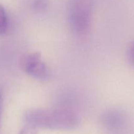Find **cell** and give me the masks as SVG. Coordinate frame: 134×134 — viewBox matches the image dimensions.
<instances>
[{
    "label": "cell",
    "mask_w": 134,
    "mask_h": 134,
    "mask_svg": "<svg viewBox=\"0 0 134 134\" xmlns=\"http://www.w3.org/2000/svg\"><path fill=\"white\" fill-rule=\"evenodd\" d=\"M19 134H37V128L30 124H26L21 130Z\"/></svg>",
    "instance_id": "obj_7"
},
{
    "label": "cell",
    "mask_w": 134,
    "mask_h": 134,
    "mask_svg": "<svg viewBox=\"0 0 134 134\" xmlns=\"http://www.w3.org/2000/svg\"><path fill=\"white\" fill-rule=\"evenodd\" d=\"M93 0H69L68 15L72 30L77 34L85 33L90 27Z\"/></svg>",
    "instance_id": "obj_2"
},
{
    "label": "cell",
    "mask_w": 134,
    "mask_h": 134,
    "mask_svg": "<svg viewBox=\"0 0 134 134\" xmlns=\"http://www.w3.org/2000/svg\"><path fill=\"white\" fill-rule=\"evenodd\" d=\"M8 28V20L6 11L2 5H0V35L5 34Z\"/></svg>",
    "instance_id": "obj_5"
},
{
    "label": "cell",
    "mask_w": 134,
    "mask_h": 134,
    "mask_svg": "<svg viewBox=\"0 0 134 134\" xmlns=\"http://www.w3.org/2000/svg\"><path fill=\"white\" fill-rule=\"evenodd\" d=\"M24 119L37 128L61 130L73 129L79 121L77 115L68 109H30L25 113Z\"/></svg>",
    "instance_id": "obj_1"
},
{
    "label": "cell",
    "mask_w": 134,
    "mask_h": 134,
    "mask_svg": "<svg viewBox=\"0 0 134 134\" xmlns=\"http://www.w3.org/2000/svg\"><path fill=\"white\" fill-rule=\"evenodd\" d=\"M48 0H34L33 2V8L34 10L41 11L47 7Z\"/></svg>",
    "instance_id": "obj_6"
},
{
    "label": "cell",
    "mask_w": 134,
    "mask_h": 134,
    "mask_svg": "<svg viewBox=\"0 0 134 134\" xmlns=\"http://www.w3.org/2000/svg\"><path fill=\"white\" fill-rule=\"evenodd\" d=\"M1 96L0 94V119H1Z\"/></svg>",
    "instance_id": "obj_9"
},
{
    "label": "cell",
    "mask_w": 134,
    "mask_h": 134,
    "mask_svg": "<svg viewBox=\"0 0 134 134\" xmlns=\"http://www.w3.org/2000/svg\"><path fill=\"white\" fill-rule=\"evenodd\" d=\"M105 124L113 129L120 128L124 124L126 116L122 112L118 110H112L107 111L103 116Z\"/></svg>",
    "instance_id": "obj_4"
},
{
    "label": "cell",
    "mask_w": 134,
    "mask_h": 134,
    "mask_svg": "<svg viewBox=\"0 0 134 134\" xmlns=\"http://www.w3.org/2000/svg\"><path fill=\"white\" fill-rule=\"evenodd\" d=\"M20 65L27 74L39 79H47L50 75V70L43 61L39 52L27 54L22 58Z\"/></svg>",
    "instance_id": "obj_3"
},
{
    "label": "cell",
    "mask_w": 134,
    "mask_h": 134,
    "mask_svg": "<svg viewBox=\"0 0 134 134\" xmlns=\"http://www.w3.org/2000/svg\"><path fill=\"white\" fill-rule=\"evenodd\" d=\"M128 59L129 62L134 65V43L130 47L128 52Z\"/></svg>",
    "instance_id": "obj_8"
}]
</instances>
